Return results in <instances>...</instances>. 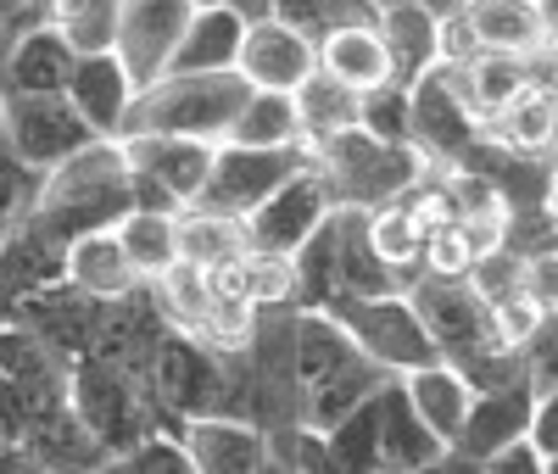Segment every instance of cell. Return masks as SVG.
<instances>
[{
  "mask_svg": "<svg viewBox=\"0 0 558 474\" xmlns=\"http://www.w3.org/2000/svg\"><path fill=\"white\" fill-rule=\"evenodd\" d=\"M151 302H157V313L179 329V336L207 341L213 313H218V284H213V274H202L191 263H173L162 279H151Z\"/></svg>",
  "mask_w": 558,
  "mask_h": 474,
  "instance_id": "obj_29",
  "label": "cell"
},
{
  "mask_svg": "<svg viewBox=\"0 0 558 474\" xmlns=\"http://www.w3.org/2000/svg\"><path fill=\"white\" fill-rule=\"evenodd\" d=\"M223 146H252V151H279V146H307L302 139V118L291 95H274V89H252L246 107L235 118V134Z\"/></svg>",
  "mask_w": 558,
  "mask_h": 474,
  "instance_id": "obj_31",
  "label": "cell"
},
{
  "mask_svg": "<svg viewBox=\"0 0 558 474\" xmlns=\"http://www.w3.org/2000/svg\"><path fill=\"white\" fill-rule=\"evenodd\" d=\"M0 134L39 173H57L62 162H73L78 151H89L101 139L68 95H7V129Z\"/></svg>",
  "mask_w": 558,
  "mask_h": 474,
  "instance_id": "obj_12",
  "label": "cell"
},
{
  "mask_svg": "<svg viewBox=\"0 0 558 474\" xmlns=\"http://www.w3.org/2000/svg\"><path fill=\"white\" fill-rule=\"evenodd\" d=\"M525 368H531V386L547 397L558 391V313L542 318V329L525 341Z\"/></svg>",
  "mask_w": 558,
  "mask_h": 474,
  "instance_id": "obj_39",
  "label": "cell"
},
{
  "mask_svg": "<svg viewBox=\"0 0 558 474\" xmlns=\"http://www.w3.org/2000/svg\"><path fill=\"white\" fill-rule=\"evenodd\" d=\"M196 0H123V12H118V45L112 51L123 57V68L134 73V84L146 89L168 73L173 51H179V39L191 34L196 23Z\"/></svg>",
  "mask_w": 558,
  "mask_h": 474,
  "instance_id": "obj_13",
  "label": "cell"
},
{
  "mask_svg": "<svg viewBox=\"0 0 558 474\" xmlns=\"http://www.w3.org/2000/svg\"><path fill=\"white\" fill-rule=\"evenodd\" d=\"M73 363L51 352L23 324H0V441H23L51 413L73 402Z\"/></svg>",
  "mask_w": 558,
  "mask_h": 474,
  "instance_id": "obj_7",
  "label": "cell"
},
{
  "mask_svg": "<svg viewBox=\"0 0 558 474\" xmlns=\"http://www.w3.org/2000/svg\"><path fill=\"white\" fill-rule=\"evenodd\" d=\"M263 474H296V469H291V463H286V458H279V452H274V463H268V469H263Z\"/></svg>",
  "mask_w": 558,
  "mask_h": 474,
  "instance_id": "obj_49",
  "label": "cell"
},
{
  "mask_svg": "<svg viewBox=\"0 0 558 474\" xmlns=\"http://www.w3.org/2000/svg\"><path fill=\"white\" fill-rule=\"evenodd\" d=\"M363 129L391 146H413V89L408 84H380L363 95Z\"/></svg>",
  "mask_w": 558,
  "mask_h": 474,
  "instance_id": "obj_36",
  "label": "cell"
},
{
  "mask_svg": "<svg viewBox=\"0 0 558 474\" xmlns=\"http://www.w3.org/2000/svg\"><path fill=\"white\" fill-rule=\"evenodd\" d=\"M441 17L436 12H418V7H380V39H386V57H391V78L418 89L430 73L447 68L441 51Z\"/></svg>",
  "mask_w": 558,
  "mask_h": 474,
  "instance_id": "obj_21",
  "label": "cell"
},
{
  "mask_svg": "<svg viewBox=\"0 0 558 474\" xmlns=\"http://www.w3.org/2000/svg\"><path fill=\"white\" fill-rule=\"evenodd\" d=\"M408 296H413L418 318H425L441 363H452L475 391H497V386H514V379H531L525 352L502 336L497 313L481 302V291L470 279H418Z\"/></svg>",
  "mask_w": 558,
  "mask_h": 474,
  "instance_id": "obj_1",
  "label": "cell"
},
{
  "mask_svg": "<svg viewBox=\"0 0 558 474\" xmlns=\"http://www.w3.org/2000/svg\"><path fill=\"white\" fill-rule=\"evenodd\" d=\"M336 202L330 190H324L318 168L296 173L286 190H279L274 202H263L252 218H246V234H252V252H274V257H296L313 234L330 223Z\"/></svg>",
  "mask_w": 558,
  "mask_h": 474,
  "instance_id": "obj_14",
  "label": "cell"
},
{
  "mask_svg": "<svg viewBox=\"0 0 558 474\" xmlns=\"http://www.w3.org/2000/svg\"><path fill=\"white\" fill-rule=\"evenodd\" d=\"M246 252H252V234H246L241 218H223V212H207V207L179 212V263H191L202 274H223Z\"/></svg>",
  "mask_w": 558,
  "mask_h": 474,
  "instance_id": "obj_28",
  "label": "cell"
},
{
  "mask_svg": "<svg viewBox=\"0 0 558 474\" xmlns=\"http://www.w3.org/2000/svg\"><path fill=\"white\" fill-rule=\"evenodd\" d=\"M241 39H246V17L235 7H207V12H196L191 34L179 39L168 73H235Z\"/></svg>",
  "mask_w": 558,
  "mask_h": 474,
  "instance_id": "obj_25",
  "label": "cell"
},
{
  "mask_svg": "<svg viewBox=\"0 0 558 474\" xmlns=\"http://www.w3.org/2000/svg\"><path fill=\"white\" fill-rule=\"evenodd\" d=\"M542 7V23H547V34H558V0H536Z\"/></svg>",
  "mask_w": 558,
  "mask_h": 474,
  "instance_id": "obj_48",
  "label": "cell"
},
{
  "mask_svg": "<svg viewBox=\"0 0 558 474\" xmlns=\"http://www.w3.org/2000/svg\"><path fill=\"white\" fill-rule=\"evenodd\" d=\"M73 73H78L73 45L57 28H28V34H17L12 73L0 84V95H68Z\"/></svg>",
  "mask_w": 558,
  "mask_h": 474,
  "instance_id": "obj_23",
  "label": "cell"
},
{
  "mask_svg": "<svg viewBox=\"0 0 558 474\" xmlns=\"http://www.w3.org/2000/svg\"><path fill=\"white\" fill-rule=\"evenodd\" d=\"M252 89H274V95H296L313 73H318V45L302 39L291 23L279 17H257L246 23L241 39V68H235Z\"/></svg>",
  "mask_w": 558,
  "mask_h": 474,
  "instance_id": "obj_15",
  "label": "cell"
},
{
  "mask_svg": "<svg viewBox=\"0 0 558 474\" xmlns=\"http://www.w3.org/2000/svg\"><path fill=\"white\" fill-rule=\"evenodd\" d=\"M447 73H452V84H458V95H463V107H470V112L481 118V129H486L497 112L514 107L525 89H536V78H542V57L481 51V57L458 62V68H447Z\"/></svg>",
  "mask_w": 558,
  "mask_h": 474,
  "instance_id": "obj_19",
  "label": "cell"
},
{
  "mask_svg": "<svg viewBox=\"0 0 558 474\" xmlns=\"http://www.w3.org/2000/svg\"><path fill=\"white\" fill-rule=\"evenodd\" d=\"M291 101H296V118H302L307 151H318V146H330V139L363 129V89L341 84L336 73H324V68L291 95Z\"/></svg>",
  "mask_w": 558,
  "mask_h": 474,
  "instance_id": "obj_24",
  "label": "cell"
},
{
  "mask_svg": "<svg viewBox=\"0 0 558 474\" xmlns=\"http://www.w3.org/2000/svg\"><path fill=\"white\" fill-rule=\"evenodd\" d=\"M425 241H430V218L418 212L408 196L368 212V246L380 252V263L391 274H402L408 291L418 284V274H425Z\"/></svg>",
  "mask_w": 558,
  "mask_h": 474,
  "instance_id": "obj_27",
  "label": "cell"
},
{
  "mask_svg": "<svg viewBox=\"0 0 558 474\" xmlns=\"http://www.w3.org/2000/svg\"><path fill=\"white\" fill-rule=\"evenodd\" d=\"M441 51H447V68L470 62V57H481V51L542 57V51H547L542 7H536V0H470L458 17H447Z\"/></svg>",
  "mask_w": 558,
  "mask_h": 474,
  "instance_id": "obj_11",
  "label": "cell"
},
{
  "mask_svg": "<svg viewBox=\"0 0 558 474\" xmlns=\"http://www.w3.org/2000/svg\"><path fill=\"white\" fill-rule=\"evenodd\" d=\"M0 28H17V34L39 28V0H0Z\"/></svg>",
  "mask_w": 558,
  "mask_h": 474,
  "instance_id": "obj_42",
  "label": "cell"
},
{
  "mask_svg": "<svg viewBox=\"0 0 558 474\" xmlns=\"http://www.w3.org/2000/svg\"><path fill=\"white\" fill-rule=\"evenodd\" d=\"M96 474H196V469H191V458H184V447H179L173 436H151L146 447L112 458V463L96 469Z\"/></svg>",
  "mask_w": 558,
  "mask_h": 474,
  "instance_id": "obj_38",
  "label": "cell"
},
{
  "mask_svg": "<svg viewBox=\"0 0 558 474\" xmlns=\"http://www.w3.org/2000/svg\"><path fill=\"white\" fill-rule=\"evenodd\" d=\"M246 95H252V84L241 73H162L157 84H146L134 95L123 139L179 134V139H202V146H223L235 134Z\"/></svg>",
  "mask_w": 558,
  "mask_h": 474,
  "instance_id": "obj_4",
  "label": "cell"
},
{
  "mask_svg": "<svg viewBox=\"0 0 558 474\" xmlns=\"http://www.w3.org/2000/svg\"><path fill=\"white\" fill-rule=\"evenodd\" d=\"M318 68L336 73V78L352 84V89H363V95L380 89V84H391V57H386L380 23H375V28H347V34H336V39L318 51Z\"/></svg>",
  "mask_w": 558,
  "mask_h": 474,
  "instance_id": "obj_32",
  "label": "cell"
},
{
  "mask_svg": "<svg viewBox=\"0 0 558 474\" xmlns=\"http://www.w3.org/2000/svg\"><path fill=\"white\" fill-rule=\"evenodd\" d=\"M129 173H134V207L146 212H191L202 202V190L213 179L218 146L202 139H179V134H134L123 139Z\"/></svg>",
  "mask_w": 558,
  "mask_h": 474,
  "instance_id": "obj_9",
  "label": "cell"
},
{
  "mask_svg": "<svg viewBox=\"0 0 558 474\" xmlns=\"http://www.w3.org/2000/svg\"><path fill=\"white\" fill-rule=\"evenodd\" d=\"M313 168H318L324 190H330V202L352 207V212L391 207L430 173L418 146H391V139H375L368 129H352V134L330 139V146H318Z\"/></svg>",
  "mask_w": 558,
  "mask_h": 474,
  "instance_id": "obj_5",
  "label": "cell"
},
{
  "mask_svg": "<svg viewBox=\"0 0 558 474\" xmlns=\"http://www.w3.org/2000/svg\"><path fill=\"white\" fill-rule=\"evenodd\" d=\"M397 374H386L330 313H296V386H302V430H336L347 413H357L375 391H386Z\"/></svg>",
  "mask_w": 558,
  "mask_h": 474,
  "instance_id": "obj_2",
  "label": "cell"
},
{
  "mask_svg": "<svg viewBox=\"0 0 558 474\" xmlns=\"http://www.w3.org/2000/svg\"><path fill=\"white\" fill-rule=\"evenodd\" d=\"M134 73L123 68L118 51H101V57H78V73L68 84V101L84 112V123L96 129L101 139H123V123L134 112Z\"/></svg>",
  "mask_w": 558,
  "mask_h": 474,
  "instance_id": "obj_18",
  "label": "cell"
},
{
  "mask_svg": "<svg viewBox=\"0 0 558 474\" xmlns=\"http://www.w3.org/2000/svg\"><path fill=\"white\" fill-rule=\"evenodd\" d=\"M123 0H39V28H57L78 57H101L118 45Z\"/></svg>",
  "mask_w": 558,
  "mask_h": 474,
  "instance_id": "obj_30",
  "label": "cell"
},
{
  "mask_svg": "<svg viewBox=\"0 0 558 474\" xmlns=\"http://www.w3.org/2000/svg\"><path fill=\"white\" fill-rule=\"evenodd\" d=\"M413 474H486V463L481 458H463L458 447H447L436 463H425V469H413Z\"/></svg>",
  "mask_w": 558,
  "mask_h": 474,
  "instance_id": "obj_43",
  "label": "cell"
},
{
  "mask_svg": "<svg viewBox=\"0 0 558 474\" xmlns=\"http://www.w3.org/2000/svg\"><path fill=\"white\" fill-rule=\"evenodd\" d=\"M486 146L520 157V162L558 168V95L536 78V89H525L514 107L486 123Z\"/></svg>",
  "mask_w": 558,
  "mask_h": 474,
  "instance_id": "obj_20",
  "label": "cell"
},
{
  "mask_svg": "<svg viewBox=\"0 0 558 474\" xmlns=\"http://www.w3.org/2000/svg\"><path fill=\"white\" fill-rule=\"evenodd\" d=\"M68 284L96 302H129L146 291V274L123 252L118 229H101V234H84V241L68 246Z\"/></svg>",
  "mask_w": 558,
  "mask_h": 474,
  "instance_id": "obj_22",
  "label": "cell"
},
{
  "mask_svg": "<svg viewBox=\"0 0 558 474\" xmlns=\"http://www.w3.org/2000/svg\"><path fill=\"white\" fill-rule=\"evenodd\" d=\"M475 257L481 252H475L470 234H463V223L447 218V223L430 229V241H425V274H418V279H470Z\"/></svg>",
  "mask_w": 558,
  "mask_h": 474,
  "instance_id": "obj_37",
  "label": "cell"
},
{
  "mask_svg": "<svg viewBox=\"0 0 558 474\" xmlns=\"http://www.w3.org/2000/svg\"><path fill=\"white\" fill-rule=\"evenodd\" d=\"M313 168V151L307 146H279V151H252V146H218L213 157V179L202 190L207 212H223V218H252L263 202H274L296 173Z\"/></svg>",
  "mask_w": 558,
  "mask_h": 474,
  "instance_id": "obj_10",
  "label": "cell"
},
{
  "mask_svg": "<svg viewBox=\"0 0 558 474\" xmlns=\"http://www.w3.org/2000/svg\"><path fill=\"white\" fill-rule=\"evenodd\" d=\"M229 7H235L246 23H257V17H274L279 12V0H229Z\"/></svg>",
  "mask_w": 558,
  "mask_h": 474,
  "instance_id": "obj_46",
  "label": "cell"
},
{
  "mask_svg": "<svg viewBox=\"0 0 558 474\" xmlns=\"http://www.w3.org/2000/svg\"><path fill=\"white\" fill-rule=\"evenodd\" d=\"M531 441H536V452L558 469V391H547V397H542L536 424H531Z\"/></svg>",
  "mask_w": 558,
  "mask_h": 474,
  "instance_id": "obj_41",
  "label": "cell"
},
{
  "mask_svg": "<svg viewBox=\"0 0 558 474\" xmlns=\"http://www.w3.org/2000/svg\"><path fill=\"white\" fill-rule=\"evenodd\" d=\"M380 7H418V12H436L447 23V17H458L463 7H470V0H380Z\"/></svg>",
  "mask_w": 558,
  "mask_h": 474,
  "instance_id": "obj_45",
  "label": "cell"
},
{
  "mask_svg": "<svg viewBox=\"0 0 558 474\" xmlns=\"http://www.w3.org/2000/svg\"><path fill=\"white\" fill-rule=\"evenodd\" d=\"M12 51H17V28H0V84L12 73Z\"/></svg>",
  "mask_w": 558,
  "mask_h": 474,
  "instance_id": "obj_47",
  "label": "cell"
},
{
  "mask_svg": "<svg viewBox=\"0 0 558 474\" xmlns=\"http://www.w3.org/2000/svg\"><path fill=\"white\" fill-rule=\"evenodd\" d=\"M402 386L413 397V413L441 436V447H458L463 418H470V408H475V386H470V379H463L452 363H430V368L408 374Z\"/></svg>",
  "mask_w": 558,
  "mask_h": 474,
  "instance_id": "obj_26",
  "label": "cell"
},
{
  "mask_svg": "<svg viewBox=\"0 0 558 474\" xmlns=\"http://www.w3.org/2000/svg\"><path fill=\"white\" fill-rule=\"evenodd\" d=\"M0 129H7V95H0Z\"/></svg>",
  "mask_w": 558,
  "mask_h": 474,
  "instance_id": "obj_51",
  "label": "cell"
},
{
  "mask_svg": "<svg viewBox=\"0 0 558 474\" xmlns=\"http://www.w3.org/2000/svg\"><path fill=\"white\" fill-rule=\"evenodd\" d=\"M0 474H45L23 447H12V441H0Z\"/></svg>",
  "mask_w": 558,
  "mask_h": 474,
  "instance_id": "obj_44",
  "label": "cell"
},
{
  "mask_svg": "<svg viewBox=\"0 0 558 474\" xmlns=\"http://www.w3.org/2000/svg\"><path fill=\"white\" fill-rule=\"evenodd\" d=\"M196 7H202V12H207V7H229V0H196Z\"/></svg>",
  "mask_w": 558,
  "mask_h": 474,
  "instance_id": "obj_50",
  "label": "cell"
},
{
  "mask_svg": "<svg viewBox=\"0 0 558 474\" xmlns=\"http://www.w3.org/2000/svg\"><path fill=\"white\" fill-rule=\"evenodd\" d=\"M486 474H553V463L536 452V441H520V447H508L486 463Z\"/></svg>",
  "mask_w": 558,
  "mask_h": 474,
  "instance_id": "obj_40",
  "label": "cell"
},
{
  "mask_svg": "<svg viewBox=\"0 0 558 474\" xmlns=\"http://www.w3.org/2000/svg\"><path fill=\"white\" fill-rule=\"evenodd\" d=\"M179 447L196 474H263L274 463V441L252 418H196L179 430Z\"/></svg>",
  "mask_w": 558,
  "mask_h": 474,
  "instance_id": "obj_17",
  "label": "cell"
},
{
  "mask_svg": "<svg viewBox=\"0 0 558 474\" xmlns=\"http://www.w3.org/2000/svg\"><path fill=\"white\" fill-rule=\"evenodd\" d=\"M536 408H542V391L531 386V379H514V386H497V391H475V408H470V418H463L458 452L492 463L497 452L531 441Z\"/></svg>",
  "mask_w": 558,
  "mask_h": 474,
  "instance_id": "obj_16",
  "label": "cell"
},
{
  "mask_svg": "<svg viewBox=\"0 0 558 474\" xmlns=\"http://www.w3.org/2000/svg\"><path fill=\"white\" fill-rule=\"evenodd\" d=\"M129 212H134L129 151H123V139H96V146L78 151L73 162H62L57 173H45L34 223L68 252L84 234L118 229Z\"/></svg>",
  "mask_w": 558,
  "mask_h": 474,
  "instance_id": "obj_3",
  "label": "cell"
},
{
  "mask_svg": "<svg viewBox=\"0 0 558 474\" xmlns=\"http://www.w3.org/2000/svg\"><path fill=\"white\" fill-rule=\"evenodd\" d=\"M68 386H73V413L89 424V436H96L112 458L146 447L151 436H168L146 374H134L112 357H78Z\"/></svg>",
  "mask_w": 558,
  "mask_h": 474,
  "instance_id": "obj_6",
  "label": "cell"
},
{
  "mask_svg": "<svg viewBox=\"0 0 558 474\" xmlns=\"http://www.w3.org/2000/svg\"><path fill=\"white\" fill-rule=\"evenodd\" d=\"M39 190H45V173H39V168H28V162L12 151V139L0 134V246H7L12 234L34 218Z\"/></svg>",
  "mask_w": 558,
  "mask_h": 474,
  "instance_id": "obj_35",
  "label": "cell"
},
{
  "mask_svg": "<svg viewBox=\"0 0 558 474\" xmlns=\"http://www.w3.org/2000/svg\"><path fill=\"white\" fill-rule=\"evenodd\" d=\"M279 23H291L302 39H313L318 51L347 28H375L380 23V0H279Z\"/></svg>",
  "mask_w": 558,
  "mask_h": 474,
  "instance_id": "obj_33",
  "label": "cell"
},
{
  "mask_svg": "<svg viewBox=\"0 0 558 474\" xmlns=\"http://www.w3.org/2000/svg\"><path fill=\"white\" fill-rule=\"evenodd\" d=\"M324 313H330L347 336L397 379L441 363V352H436L430 329H425V318H418L408 291H397V296H336Z\"/></svg>",
  "mask_w": 558,
  "mask_h": 474,
  "instance_id": "obj_8",
  "label": "cell"
},
{
  "mask_svg": "<svg viewBox=\"0 0 558 474\" xmlns=\"http://www.w3.org/2000/svg\"><path fill=\"white\" fill-rule=\"evenodd\" d=\"M118 241L134 257V268L146 274V284H151V279H162L179 263V212H146V207H134L118 223Z\"/></svg>",
  "mask_w": 558,
  "mask_h": 474,
  "instance_id": "obj_34",
  "label": "cell"
}]
</instances>
